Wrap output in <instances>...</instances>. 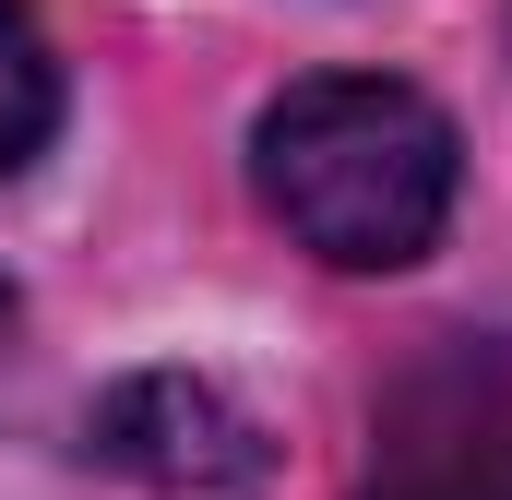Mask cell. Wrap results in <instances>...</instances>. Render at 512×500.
Segmentation results:
<instances>
[{"label": "cell", "mask_w": 512, "mask_h": 500, "mask_svg": "<svg viewBox=\"0 0 512 500\" xmlns=\"http://www.w3.org/2000/svg\"><path fill=\"white\" fill-rule=\"evenodd\" d=\"M251 179L334 274H405L453 215V120L393 72H310L262 108Z\"/></svg>", "instance_id": "obj_1"}, {"label": "cell", "mask_w": 512, "mask_h": 500, "mask_svg": "<svg viewBox=\"0 0 512 500\" xmlns=\"http://www.w3.org/2000/svg\"><path fill=\"white\" fill-rule=\"evenodd\" d=\"M358 500H512V346H453L405 381Z\"/></svg>", "instance_id": "obj_2"}, {"label": "cell", "mask_w": 512, "mask_h": 500, "mask_svg": "<svg viewBox=\"0 0 512 500\" xmlns=\"http://www.w3.org/2000/svg\"><path fill=\"white\" fill-rule=\"evenodd\" d=\"M84 441H96V465H120V477H143V489H167V500H239V489H262V465H274L262 417L239 393L191 381V370L108 381L96 417H84Z\"/></svg>", "instance_id": "obj_3"}, {"label": "cell", "mask_w": 512, "mask_h": 500, "mask_svg": "<svg viewBox=\"0 0 512 500\" xmlns=\"http://www.w3.org/2000/svg\"><path fill=\"white\" fill-rule=\"evenodd\" d=\"M48 131H60V48H48V24L24 0H0V179L36 167Z\"/></svg>", "instance_id": "obj_4"}, {"label": "cell", "mask_w": 512, "mask_h": 500, "mask_svg": "<svg viewBox=\"0 0 512 500\" xmlns=\"http://www.w3.org/2000/svg\"><path fill=\"white\" fill-rule=\"evenodd\" d=\"M12 322H24V298H12V274H0V334H12Z\"/></svg>", "instance_id": "obj_5"}]
</instances>
